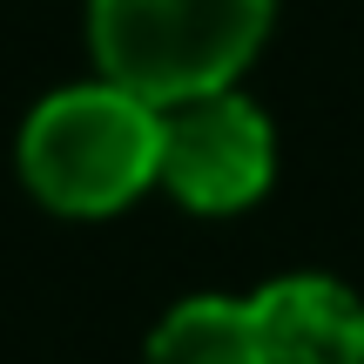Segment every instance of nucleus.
Masks as SVG:
<instances>
[{
	"instance_id": "nucleus-1",
	"label": "nucleus",
	"mask_w": 364,
	"mask_h": 364,
	"mask_svg": "<svg viewBox=\"0 0 364 364\" xmlns=\"http://www.w3.org/2000/svg\"><path fill=\"white\" fill-rule=\"evenodd\" d=\"M162 169V108L122 81L61 88L21 129V176L61 216H108L135 203Z\"/></svg>"
},
{
	"instance_id": "nucleus-2",
	"label": "nucleus",
	"mask_w": 364,
	"mask_h": 364,
	"mask_svg": "<svg viewBox=\"0 0 364 364\" xmlns=\"http://www.w3.org/2000/svg\"><path fill=\"white\" fill-rule=\"evenodd\" d=\"M270 34V0H95L88 41L108 81L169 108L230 88Z\"/></svg>"
},
{
	"instance_id": "nucleus-3",
	"label": "nucleus",
	"mask_w": 364,
	"mask_h": 364,
	"mask_svg": "<svg viewBox=\"0 0 364 364\" xmlns=\"http://www.w3.org/2000/svg\"><path fill=\"white\" fill-rule=\"evenodd\" d=\"M270 169H277V135H270L257 102H243L230 88H209V95H189V102L162 108L156 182H169L176 203L209 209V216L243 209L270 189Z\"/></svg>"
},
{
	"instance_id": "nucleus-4",
	"label": "nucleus",
	"mask_w": 364,
	"mask_h": 364,
	"mask_svg": "<svg viewBox=\"0 0 364 364\" xmlns=\"http://www.w3.org/2000/svg\"><path fill=\"white\" fill-rule=\"evenodd\" d=\"M270 364H364V304L331 277H284L250 297Z\"/></svg>"
},
{
	"instance_id": "nucleus-5",
	"label": "nucleus",
	"mask_w": 364,
	"mask_h": 364,
	"mask_svg": "<svg viewBox=\"0 0 364 364\" xmlns=\"http://www.w3.org/2000/svg\"><path fill=\"white\" fill-rule=\"evenodd\" d=\"M149 364H270L250 297H189L149 338Z\"/></svg>"
}]
</instances>
